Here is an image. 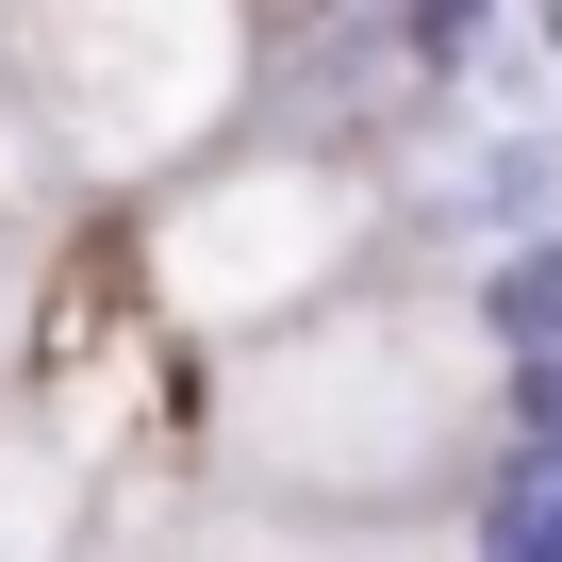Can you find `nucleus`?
Listing matches in <instances>:
<instances>
[{
    "instance_id": "1",
    "label": "nucleus",
    "mask_w": 562,
    "mask_h": 562,
    "mask_svg": "<svg viewBox=\"0 0 562 562\" xmlns=\"http://www.w3.org/2000/svg\"><path fill=\"white\" fill-rule=\"evenodd\" d=\"M513 348L480 331V281H364V299L265 331L215 381V480L299 529H397L430 480L496 463Z\"/></svg>"
},
{
    "instance_id": "2",
    "label": "nucleus",
    "mask_w": 562,
    "mask_h": 562,
    "mask_svg": "<svg viewBox=\"0 0 562 562\" xmlns=\"http://www.w3.org/2000/svg\"><path fill=\"white\" fill-rule=\"evenodd\" d=\"M0 100L34 116L67 199H166L265 133V18L248 0H34L0 18Z\"/></svg>"
},
{
    "instance_id": "3",
    "label": "nucleus",
    "mask_w": 562,
    "mask_h": 562,
    "mask_svg": "<svg viewBox=\"0 0 562 562\" xmlns=\"http://www.w3.org/2000/svg\"><path fill=\"white\" fill-rule=\"evenodd\" d=\"M397 248V182L364 149H299V133H248L215 149L199 182H166L133 215V299L182 331V348H265V331H299L331 299H364Z\"/></svg>"
},
{
    "instance_id": "4",
    "label": "nucleus",
    "mask_w": 562,
    "mask_h": 562,
    "mask_svg": "<svg viewBox=\"0 0 562 562\" xmlns=\"http://www.w3.org/2000/svg\"><path fill=\"white\" fill-rule=\"evenodd\" d=\"M0 562H83V447L50 414H0Z\"/></svg>"
},
{
    "instance_id": "5",
    "label": "nucleus",
    "mask_w": 562,
    "mask_h": 562,
    "mask_svg": "<svg viewBox=\"0 0 562 562\" xmlns=\"http://www.w3.org/2000/svg\"><path fill=\"white\" fill-rule=\"evenodd\" d=\"M50 199H67V182H50V149H34V116L0 100V248H50Z\"/></svg>"
},
{
    "instance_id": "6",
    "label": "nucleus",
    "mask_w": 562,
    "mask_h": 562,
    "mask_svg": "<svg viewBox=\"0 0 562 562\" xmlns=\"http://www.w3.org/2000/svg\"><path fill=\"white\" fill-rule=\"evenodd\" d=\"M50 331V248H0V414H18V364Z\"/></svg>"
}]
</instances>
